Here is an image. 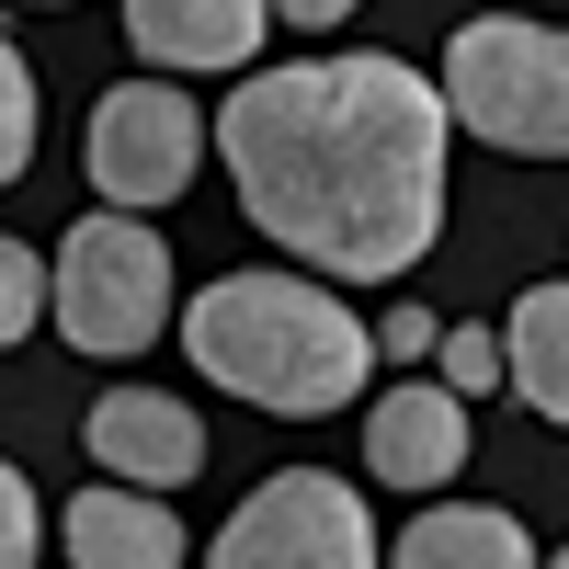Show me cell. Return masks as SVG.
I'll return each instance as SVG.
<instances>
[{"label": "cell", "mask_w": 569, "mask_h": 569, "mask_svg": "<svg viewBox=\"0 0 569 569\" xmlns=\"http://www.w3.org/2000/svg\"><path fill=\"white\" fill-rule=\"evenodd\" d=\"M206 149H217V114L194 103L182 80H114L103 103H91V137H80V171H91V194L103 206H126V217H149V206H171L182 182L206 171Z\"/></svg>", "instance_id": "cell-5"}, {"label": "cell", "mask_w": 569, "mask_h": 569, "mask_svg": "<svg viewBox=\"0 0 569 569\" xmlns=\"http://www.w3.org/2000/svg\"><path fill=\"white\" fill-rule=\"evenodd\" d=\"M421 353H445V330H433V308H388V319H376V365H399V376H421Z\"/></svg>", "instance_id": "cell-17"}, {"label": "cell", "mask_w": 569, "mask_h": 569, "mask_svg": "<svg viewBox=\"0 0 569 569\" xmlns=\"http://www.w3.org/2000/svg\"><path fill=\"white\" fill-rule=\"evenodd\" d=\"M501 353H512V399L569 433V284H525V297H512Z\"/></svg>", "instance_id": "cell-12"}, {"label": "cell", "mask_w": 569, "mask_h": 569, "mask_svg": "<svg viewBox=\"0 0 569 569\" xmlns=\"http://www.w3.org/2000/svg\"><path fill=\"white\" fill-rule=\"evenodd\" d=\"M58 547H69V569H182V558H194L182 512H171L160 490H126V479L80 490V501L58 512Z\"/></svg>", "instance_id": "cell-10"}, {"label": "cell", "mask_w": 569, "mask_h": 569, "mask_svg": "<svg viewBox=\"0 0 569 569\" xmlns=\"http://www.w3.org/2000/svg\"><path fill=\"white\" fill-rule=\"evenodd\" d=\"M80 445H91V467H103V479L171 501V490L206 467V421L182 410L171 388H103V399H91V421H80Z\"/></svg>", "instance_id": "cell-7"}, {"label": "cell", "mask_w": 569, "mask_h": 569, "mask_svg": "<svg viewBox=\"0 0 569 569\" xmlns=\"http://www.w3.org/2000/svg\"><path fill=\"white\" fill-rule=\"evenodd\" d=\"M365 479H388V490L467 479V399L445 388V376H399V388H376V410H365Z\"/></svg>", "instance_id": "cell-8"}, {"label": "cell", "mask_w": 569, "mask_h": 569, "mask_svg": "<svg viewBox=\"0 0 569 569\" xmlns=\"http://www.w3.org/2000/svg\"><path fill=\"white\" fill-rule=\"evenodd\" d=\"M206 569H388V547H376V512H365L353 479L273 467V479L206 536Z\"/></svg>", "instance_id": "cell-6"}, {"label": "cell", "mask_w": 569, "mask_h": 569, "mask_svg": "<svg viewBox=\"0 0 569 569\" xmlns=\"http://www.w3.org/2000/svg\"><path fill=\"white\" fill-rule=\"evenodd\" d=\"M46 319H58V342L91 353V365L149 353L171 330V240L149 217H126V206H91L58 240V262H46Z\"/></svg>", "instance_id": "cell-4"}, {"label": "cell", "mask_w": 569, "mask_h": 569, "mask_svg": "<svg viewBox=\"0 0 569 569\" xmlns=\"http://www.w3.org/2000/svg\"><path fill=\"white\" fill-rule=\"evenodd\" d=\"M547 569H569V547H558V558H547Z\"/></svg>", "instance_id": "cell-19"}, {"label": "cell", "mask_w": 569, "mask_h": 569, "mask_svg": "<svg viewBox=\"0 0 569 569\" xmlns=\"http://www.w3.org/2000/svg\"><path fill=\"white\" fill-rule=\"evenodd\" d=\"M34 547H46V512H34V479L12 456H0V569H34Z\"/></svg>", "instance_id": "cell-16"}, {"label": "cell", "mask_w": 569, "mask_h": 569, "mask_svg": "<svg viewBox=\"0 0 569 569\" xmlns=\"http://www.w3.org/2000/svg\"><path fill=\"white\" fill-rule=\"evenodd\" d=\"M388 569H547L536 536L512 525L501 501H433V512H410Z\"/></svg>", "instance_id": "cell-11"}, {"label": "cell", "mask_w": 569, "mask_h": 569, "mask_svg": "<svg viewBox=\"0 0 569 569\" xmlns=\"http://www.w3.org/2000/svg\"><path fill=\"white\" fill-rule=\"evenodd\" d=\"M228 194L273 251L330 284H399L445 240V149L456 114L410 58H284L251 69L217 114Z\"/></svg>", "instance_id": "cell-1"}, {"label": "cell", "mask_w": 569, "mask_h": 569, "mask_svg": "<svg viewBox=\"0 0 569 569\" xmlns=\"http://www.w3.org/2000/svg\"><path fill=\"white\" fill-rule=\"evenodd\" d=\"M182 353L228 399L319 421L376 376V330L342 297H319V273H217L206 297H182Z\"/></svg>", "instance_id": "cell-2"}, {"label": "cell", "mask_w": 569, "mask_h": 569, "mask_svg": "<svg viewBox=\"0 0 569 569\" xmlns=\"http://www.w3.org/2000/svg\"><path fill=\"white\" fill-rule=\"evenodd\" d=\"M445 114L501 160H569V34L536 12H467L445 34Z\"/></svg>", "instance_id": "cell-3"}, {"label": "cell", "mask_w": 569, "mask_h": 569, "mask_svg": "<svg viewBox=\"0 0 569 569\" xmlns=\"http://www.w3.org/2000/svg\"><path fill=\"white\" fill-rule=\"evenodd\" d=\"M433 376H445L456 399H490L501 376H512V353H501V319H456V330H445V353H433Z\"/></svg>", "instance_id": "cell-13"}, {"label": "cell", "mask_w": 569, "mask_h": 569, "mask_svg": "<svg viewBox=\"0 0 569 569\" xmlns=\"http://www.w3.org/2000/svg\"><path fill=\"white\" fill-rule=\"evenodd\" d=\"M353 12H365V0H273V23H308V34L319 23H353Z\"/></svg>", "instance_id": "cell-18"}, {"label": "cell", "mask_w": 569, "mask_h": 569, "mask_svg": "<svg viewBox=\"0 0 569 569\" xmlns=\"http://www.w3.org/2000/svg\"><path fill=\"white\" fill-rule=\"evenodd\" d=\"M23 160H34V69H23V46L0 34V194L23 182Z\"/></svg>", "instance_id": "cell-14"}, {"label": "cell", "mask_w": 569, "mask_h": 569, "mask_svg": "<svg viewBox=\"0 0 569 569\" xmlns=\"http://www.w3.org/2000/svg\"><path fill=\"white\" fill-rule=\"evenodd\" d=\"M34 319H46V262L12 240V228H0V353H12Z\"/></svg>", "instance_id": "cell-15"}, {"label": "cell", "mask_w": 569, "mask_h": 569, "mask_svg": "<svg viewBox=\"0 0 569 569\" xmlns=\"http://www.w3.org/2000/svg\"><path fill=\"white\" fill-rule=\"evenodd\" d=\"M273 34V0H126V46L160 80H228Z\"/></svg>", "instance_id": "cell-9"}]
</instances>
